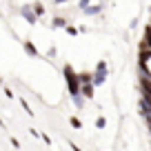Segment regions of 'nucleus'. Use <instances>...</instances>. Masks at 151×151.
Returning a JSON list of instances; mask_svg holds the SVG:
<instances>
[{
  "instance_id": "obj_14",
  "label": "nucleus",
  "mask_w": 151,
  "mask_h": 151,
  "mask_svg": "<svg viewBox=\"0 0 151 151\" xmlns=\"http://www.w3.org/2000/svg\"><path fill=\"white\" fill-rule=\"evenodd\" d=\"M11 145H14V149H20V142H18V138H11Z\"/></svg>"
},
{
  "instance_id": "obj_2",
  "label": "nucleus",
  "mask_w": 151,
  "mask_h": 151,
  "mask_svg": "<svg viewBox=\"0 0 151 151\" xmlns=\"http://www.w3.org/2000/svg\"><path fill=\"white\" fill-rule=\"evenodd\" d=\"M20 14H22V18L27 20L29 24H36L38 22V16H36V11H33L31 5H22V7H20Z\"/></svg>"
},
{
  "instance_id": "obj_17",
  "label": "nucleus",
  "mask_w": 151,
  "mask_h": 151,
  "mask_svg": "<svg viewBox=\"0 0 151 151\" xmlns=\"http://www.w3.org/2000/svg\"><path fill=\"white\" fill-rule=\"evenodd\" d=\"M0 82H2V78H0Z\"/></svg>"
},
{
  "instance_id": "obj_7",
  "label": "nucleus",
  "mask_w": 151,
  "mask_h": 151,
  "mask_svg": "<svg viewBox=\"0 0 151 151\" xmlns=\"http://www.w3.org/2000/svg\"><path fill=\"white\" fill-rule=\"evenodd\" d=\"M33 11H36V16H38V18H40V16H45V7L42 5H40V2H33Z\"/></svg>"
},
{
  "instance_id": "obj_6",
  "label": "nucleus",
  "mask_w": 151,
  "mask_h": 151,
  "mask_svg": "<svg viewBox=\"0 0 151 151\" xmlns=\"http://www.w3.org/2000/svg\"><path fill=\"white\" fill-rule=\"evenodd\" d=\"M53 27H56V29H62V27H67V20L65 18H62V16H58V18H53Z\"/></svg>"
},
{
  "instance_id": "obj_8",
  "label": "nucleus",
  "mask_w": 151,
  "mask_h": 151,
  "mask_svg": "<svg viewBox=\"0 0 151 151\" xmlns=\"http://www.w3.org/2000/svg\"><path fill=\"white\" fill-rule=\"evenodd\" d=\"M69 122H71V127H73V129H80V127H82V122H80L78 118H76V116H71V118H69Z\"/></svg>"
},
{
  "instance_id": "obj_10",
  "label": "nucleus",
  "mask_w": 151,
  "mask_h": 151,
  "mask_svg": "<svg viewBox=\"0 0 151 151\" xmlns=\"http://www.w3.org/2000/svg\"><path fill=\"white\" fill-rule=\"evenodd\" d=\"M96 127H98V129H104V127H107V120H104V118H98V120H96Z\"/></svg>"
},
{
  "instance_id": "obj_15",
  "label": "nucleus",
  "mask_w": 151,
  "mask_h": 151,
  "mask_svg": "<svg viewBox=\"0 0 151 151\" xmlns=\"http://www.w3.org/2000/svg\"><path fill=\"white\" fill-rule=\"evenodd\" d=\"M5 96H7V98H14V91H11V89H7V87H5Z\"/></svg>"
},
{
  "instance_id": "obj_12",
  "label": "nucleus",
  "mask_w": 151,
  "mask_h": 151,
  "mask_svg": "<svg viewBox=\"0 0 151 151\" xmlns=\"http://www.w3.org/2000/svg\"><path fill=\"white\" fill-rule=\"evenodd\" d=\"M47 56H49V58H56V47H49V49H47Z\"/></svg>"
},
{
  "instance_id": "obj_3",
  "label": "nucleus",
  "mask_w": 151,
  "mask_h": 151,
  "mask_svg": "<svg viewBox=\"0 0 151 151\" xmlns=\"http://www.w3.org/2000/svg\"><path fill=\"white\" fill-rule=\"evenodd\" d=\"M93 89H96V85H93V82H80V93L85 96L87 100H91V98H93Z\"/></svg>"
},
{
  "instance_id": "obj_5",
  "label": "nucleus",
  "mask_w": 151,
  "mask_h": 151,
  "mask_svg": "<svg viewBox=\"0 0 151 151\" xmlns=\"http://www.w3.org/2000/svg\"><path fill=\"white\" fill-rule=\"evenodd\" d=\"M82 11H85L87 16H98L100 11H102V2H100V5H89V7H85Z\"/></svg>"
},
{
  "instance_id": "obj_1",
  "label": "nucleus",
  "mask_w": 151,
  "mask_h": 151,
  "mask_svg": "<svg viewBox=\"0 0 151 151\" xmlns=\"http://www.w3.org/2000/svg\"><path fill=\"white\" fill-rule=\"evenodd\" d=\"M65 80H67V89H69V96L80 93V76L76 73L69 65L65 67Z\"/></svg>"
},
{
  "instance_id": "obj_11",
  "label": "nucleus",
  "mask_w": 151,
  "mask_h": 151,
  "mask_svg": "<svg viewBox=\"0 0 151 151\" xmlns=\"http://www.w3.org/2000/svg\"><path fill=\"white\" fill-rule=\"evenodd\" d=\"M67 33H71V36H78V29H76V27H71V24H67Z\"/></svg>"
},
{
  "instance_id": "obj_4",
  "label": "nucleus",
  "mask_w": 151,
  "mask_h": 151,
  "mask_svg": "<svg viewBox=\"0 0 151 151\" xmlns=\"http://www.w3.org/2000/svg\"><path fill=\"white\" fill-rule=\"evenodd\" d=\"M22 49L27 51V56H31V58H38L40 53H38V49H36V45L31 42V40H22Z\"/></svg>"
},
{
  "instance_id": "obj_9",
  "label": "nucleus",
  "mask_w": 151,
  "mask_h": 151,
  "mask_svg": "<svg viewBox=\"0 0 151 151\" xmlns=\"http://www.w3.org/2000/svg\"><path fill=\"white\" fill-rule=\"evenodd\" d=\"M20 104H22V109H24V111H27V113H29V116H33V111H31V107H29V102H27V100H24V98H20Z\"/></svg>"
},
{
  "instance_id": "obj_13",
  "label": "nucleus",
  "mask_w": 151,
  "mask_h": 151,
  "mask_svg": "<svg viewBox=\"0 0 151 151\" xmlns=\"http://www.w3.org/2000/svg\"><path fill=\"white\" fill-rule=\"evenodd\" d=\"M89 2H91V0H80V2H78V7H80V9H85V7H89Z\"/></svg>"
},
{
  "instance_id": "obj_16",
  "label": "nucleus",
  "mask_w": 151,
  "mask_h": 151,
  "mask_svg": "<svg viewBox=\"0 0 151 151\" xmlns=\"http://www.w3.org/2000/svg\"><path fill=\"white\" fill-rule=\"evenodd\" d=\"M56 5H65V2H69V0H53Z\"/></svg>"
}]
</instances>
